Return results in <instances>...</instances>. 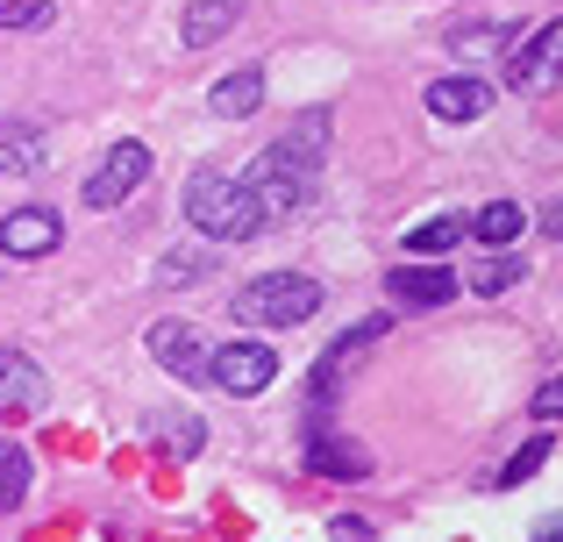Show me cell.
Instances as JSON below:
<instances>
[{"label": "cell", "mask_w": 563, "mask_h": 542, "mask_svg": "<svg viewBox=\"0 0 563 542\" xmlns=\"http://www.w3.org/2000/svg\"><path fill=\"white\" fill-rule=\"evenodd\" d=\"M186 222L200 229V236H214V243H243V236H257V229H264L250 186L229 179V172H192V186H186Z\"/></svg>", "instance_id": "6da1fadb"}, {"label": "cell", "mask_w": 563, "mask_h": 542, "mask_svg": "<svg viewBox=\"0 0 563 542\" xmlns=\"http://www.w3.org/2000/svg\"><path fill=\"white\" fill-rule=\"evenodd\" d=\"M314 307H321V286L307 272H264L235 292V314L250 329H300V321H314Z\"/></svg>", "instance_id": "7a4b0ae2"}, {"label": "cell", "mask_w": 563, "mask_h": 542, "mask_svg": "<svg viewBox=\"0 0 563 542\" xmlns=\"http://www.w3.org/2000/svg\"><path fill=\"white\" fill-rule=\"evenodd\" d=\"M314 172H321V165H307V157L286 151V143H272V151H264L257 165L243 172L250 200H257V222L272 229V222H286V214H300L307 193H314Z\"/></svg>", "instance_id": "3957f363"}, {"label": "cell", "mask_w": 563, "mask_h": 542, "mask_svg": "<svg viewBox=\"0 0 563 542\" xmlns=\"http://www.w3.org/2000/svg\"><path fill=\"white\" fill-rule=\"evenodd\" d=\"M143 179H151V151H143V143H114V151L93 165V179H86V208H100V214L122 208Z\"/></svg>", "instance_id": "277c9868"}, {"label": "cell", "mask_w": 563, "mask_h": 542, "mask_svg": "<svg viewBox=\"0 0 563 542\" xmlns=\"http://www.w3.org/2000/svg\"><path fill=\"white\" fill-rule=\"evenodd\" d=\"M556 71H563V22H542L528 43L507 51V86H514V93H542Z\"/></svg>", "instance_id": "5b68a950"}, {"label": "cell", "mask_w": 563, "mask_h": 542, "mask_svg": "<svg viewBox=\"0 0 563 542\" xmlns=\"http://www.w3.org/2000/svg\"><path fill=\"white\" fill-rule=\"evenodd\" d=\"M207 378H214L221 392H235V400H250V392H264L278 378V357L264 343H221L214 364H207Z\"/></svg>", "instance_id": "8992f818"}, {"label": "cell", "mask_w": 563, "mask_h": 542, "mask_svg": "<svg viewBox=\"0 0 563 542\" xmlns=\"http://www.w3.org/2000/svg\"><path fill=\"white\" fill-rule=\"evenodd\" d=\"M385 329H393V314H372V321H357L350 335H335V343L321 350V364H314V386H307V392H314V407H329V400H335V386L350 378V364H357V357L378 343Z\"/></svg>", "instance_id": "52a82bcc"}, {"label": "cell", "mask_w": 563, "mask_h": 542, "mask_svg": "<svg viewBox=\"0 0 563 542\" xmlns=\"http://www.w3.org/2000/svg\"><path fill=\"white\" fill-rule=\"evenodd\" d=\"M385 292H393V307H450L456 300V272L442 265V257H413V265L385 272Z\"/></svg>", "instance_id": "ba28073f"}, {"label": "cell", "mask_w": 563, "mask_h": 542, "mask_svg": "<svg viewBox=\"0 0 563 542\" xmlns=\"http://www.w3.org/2000/svg\"><path fill=\"white\" fill-rule=\"evenodd\" d=\"M57 243H65V222H57L51 208H14V214H0V251L22 257V265L51 257Z\"/></svg>", "instance_id": "9c48e42d"}, {"label": "cell", "mask_w": 563, "mask_h": 542, "mask_svg": "<svg viewBox=\"0 0 563 542\" xmlns=\"http://www.w3.org/2000/svg\"><path fill=\"white\" fill-rule=\"evenodd\" d=\"M151 357H165L179 378H207L214 350H207V335L192 329V321H157V329H151Z\"/></svg>", "instance_id": "30bf717a"}, {"label": "cell", "mask_w": 563, "mask_h": 542, "mask_svg": "<svg viewBox=\"0 0 563 542\" xmlns=\"http://www.w3.org/2000/svg\"><path fill=\"white\" fill-rule=\"evenodd\" d=\"M307 472H321V478H372V450L343 443V435H329L314 421V429H307Z\"/></svg>", "instance_id": "8fae6325"}, {"label": "cell", "mask_w": 563, "mask_h": 542, "mask_svg": "<svg viewBox=\"0 0 563 542\" xmlns=\"http://www.w3.org/2000/svg\"><path fill=\"white\" fill-rule=\"evenodd\" d=\"M43 400H51L43 372L22 350H0V414H43Z\"/></svg>", "instance_id": "7c38bea8"}, {"label": "cell", "mask_w": 563, "mask_h": 542, "mask_svg": "<svg viewBox=\"0 0 563 542\" xmlns=\"http://www.w3.org/2000/svg\"><path fill=\"white\" fill-rule=\"evenodd\" d=\"M485 108H493L485 79H464V71H456V79H435V86H428V114H435V122H478Z\"/></svg>", "instance_id": "4fadbf2b"}, {"label": "cell", "mask_w": 563, "mask_h": 542, "mask_svg": "<svg viewBox=\"0 0 563 542\" xmlns=\"http://www.w3.org/2000/svg\"><path fill=\"white\" fill-rule=\"evenodd\" d=\"M207 108H214L221 122H250V114L264 108V71H257V65H235L229 79H214V93H207Z\"/></svg>", "instance_id": "5bb4252c"}, {"label": "cell", "mask_w": 563, "mask_h": 542, "mask_svg": "<svg viewBox=\"0 0 563 542\" xmlns=\"http://www.w3.org/2000/svg\"><path fill=\"white\" fill-rule=\"evenodd\" d=\"M235 22H243V0H192L179 36H186V51H207V43H221Z\"/></svg>", "instance_id": "9a60e30c"}, {"label": "cell", "mask_w": 563, "mask_h": 542, "mask_svg": "<svg viewBox=\"0 0 563 542\" xmlns=\"http://www.w3.org/2000/svg\"><path fill=\"white\" fill-rule=\"evenodd\" d=\"M51 165V143L36 122H0V172H43Z\"/></svg>", "instance_id": "2e32d148"}, {"label": "cell", "mask_w": 563, "mask_h": 542, "mask_svg": "<svg viewBox=\"0 0 563 542\" xmlns=\"http://www.w3.org/2000/svg\"><path fill=\"white\" fill-rule=\"evenodd\" d=\"M521 229H528V214L514 208V200H493V208H478V214H471V236H478V243H493V251L521 243Z\"/></svg>", "instance_id": "e0dca14e"}, {"label": "cell", "mask_w": 563, "mask_h": 542, "mask_svg": "<svg viewBox=\"0 0 563 542\" xmlns=\"http://www.w3.org/2000/svg\"><path fill=\"white\" fill-rule=\"evenodd\" d=\"M464 214H428L421 229H407V251L413 257H442V251H456V243H464Z\"/></svg>", "instance_id": "ac0fdd59"}, {"label": "cell", "mask_w": 563, "mask_h": 542, "mask_svg": "<svg viewBox=\"0 0 563 542\" xmlns=\"http://www.w3.org/2000/svg\"><path fill=\"white\" fill-rule=\"evenodd\" d=\"M29 500V450L22 443H0V515Z\"/></svg>", "instance_id": "d6986e66"}, {"label": "cell", "mask_w": 563, "mask_h": 542, "mask_svg": "<svg viewBox=\"0 0 563 542\" xmlns=\"http://www.w3.org/2000/svg\"><path fill=\"white\" fill-rule=\"evenodd\" d=\"M521 272H528V265H521V257H514V251H493V257H485V265H478V272H471V278H464V286H471V292H485V300H493V292H507V286H521Z\"/></svg>", "instance_id": "ffe728a7"}, {"label": "cell", "mask_w": 563, "mask_h": 542, "mask_svg": "<svg viewBox=\"0 0 563 542\" xmlns=\"http://www.w3.org/2000/svg\"><path fill=\"white\" fill-rule=\"evenodd\" d=\"M542 464H550V435H536V443H521V450H514V457L499 464V478H493V486H499V493H514V486H528V478H536Z\"/></svg>", "instance_id": "44dd1931"}, {"label": "cell", "mask_w": 563, "mask_h": 542, "mask_svg": "<svg viewBox=\"0 0 563 542\" xmlns=\"http://www.w3.org/2000/svg\"><path fill=\"white\" fill-rule=\"evenodd\" d=\"M151 443H157V450H165V457H192V450H200V443H207V435H200V421H192V414H172V421H165V429H157V435H151Z\"/></svg>", "instance_id": "7402d4cb"}, {"label": "cell", "mask_w": 563, "mask_h": 542, "mask_svg": "<svg viewBox=\"0 0 563 542\" xmlns=\"http://www.w3.org/2000/svg\"><path fill=\"white\" fill-rule=\"evenodd\" d=\"M43 22H57L51 0H0V29H43Z\"/></svg>", "instance_id": "603a6c76"}, {"label": "cell", "mask_w": 563, "mask_h": 542, "mask_svg": "<svg viewBox=\"0 0 563 542\" xmlns=\"http://www.w3.org/2000/svg\"><path fill=\"white\" fill-rule=\"evenodd\" d=\"M563 414V378H550V386L536 392V421H556Z\"/></svg>", "instance_id": "cb8c5ba5"}, {"label": "cell", "mask_w": 563, "mask_h": 542, "mask_svg": "<svg viewBox=\"0 0 563 542\" xmlns=\"http://www.w3.org/2000/svg\"><path fill=\"white\" fill-rule=\"evenodd\" d=\"M329 535H335V542H372V529H364V521H335Z\"/></svg>", "instance_id": "d4e9b609"}, {"label": "cell", "mask_w": 563, "mask_h": 542, "mask_svg": "<svg viewBox=\"0 0 563 542\" xmlns=\"http://www.w3.org/2000/svg\"><path fill=\"white\" fill-rule=\"evenodd\" d=\"M536 542H563V515H542L536 521Z\"/></svg>", "instance_id": "484cf974"}, {"label": "cell", "mask_w": 563, "mask_h": 542, "mask_svg": "<svg viewBox=\"0 0 563 542\" xmlns=\"http://www.w3.org/2000/svg\"><path fill=\"white\" fill-rule=\"evenodd\" d=\"M542 229H550V236L563 243V200H550V208H542Z\"/></svg>", "instance_id": "4316f807"}]
</instances>
